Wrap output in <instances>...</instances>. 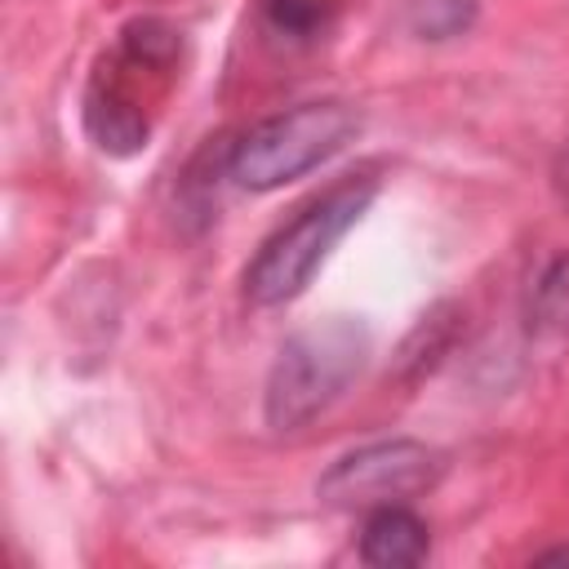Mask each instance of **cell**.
Listing matches in <instances>:
<instances>
[{
    "label": "cell",
    "mask_w": 569,
    "mask_h": 569,
    "mask_svg": "<svg viewBox=\"0 0 569 569\" xmlns=\"http://www.w3.org/2000/svg\"><path fill=\"white\" fill-rule=\"evenodd\" d=\"M360 133L356 107L338 98L298 102L244 129L227 151V178L244 191H276L316 164L333 160Z\"/></svg>",
    "instance_id": "4"
},
{
    "label": "cell",
    "mask_w": 569,
    "mask_h": 569,
    "mask_svg": "<svg viewBox=\"0 0 569 569\" xmlns=\"http://www.w3.org/2000/svg\"><path fill=\"white\" fill-rule=\"evenodd\" d=\"M440 453L422 440H373L342 453L320 480L316 498L338 511H373L391 502H409L413 493L440 480Z\"/></svg>",
    "instance_id": "5"
},
{
    "label": "cell",
    "mask_w": 569,
    "mask_h": 569,
    "mask_svg": "<svg viewBox=\"0 0 569 569\" xmlns=\"http://www.w3.org/2000/svg\"><path fill=\"white\" fill-rule=\"evenodd\" d=\"M378 196V178L373 173H351L333 187H325L320 196H311L284 227H276L262 249L253 253V262L244 267V298L258 307H280L293 302L311 276L320 271V262L329 258V249L360 222V213L373 204Z\"/></svg>",
    "instance_id": "2"
},
{
    "label": "cell",
    "mask_w": 569,
    "mask_h": 569,
    "mask_svg": "<svg viewBox=\"0 0 569 569\" xmlns=\"http://www.w3.org/2000/svg\"><path fill=\"white\" fill-rule=\"evenodd\" d=\"M551 182H556L560 200L569 204V138H565V147H560V156H556V164H551Z\"/></svg>",
    "instance_id": "10"
},
{
    "label": "cell",
    "mask_w": 569,
    "mask_h": 569,
    "mask_svg": "<svg viewBox=\"0 0 569 569\" xmlns=\"http://www.w3.org/2000/svg\"><path fill=\"white\" fill-rule=\"evenodd\" d=\"M182 36L160 18H133L93 62L84 84V133L107 156H138L151 138L160 98L178 76Z\"/></svg>",
    "instance_id": "1"
},
{
    "label": "cell",
    "mask_w": 569,
    "mask_h": 569,
    "mask_svg": "<svg viewBox=\"0 0 569 569\" xmlns=\"http://www.w3.org/2000/svg\"><path fill=\"white\" fill-rule=\"evenodd\" d=\"M431 551V529L422 516H413L405 502L373 507L360 529V560L378 569H409L422 565Z\"/></svg>",
    "instance_id": "6"
},
{
    "label": "cell",
    "mask_w": 569,
    "mask_h": 569,
    "mask_svg": "<svg viewBox=\"0 0 569 569\" xmlns=\"http://www.w3.org/2000/svg\"><path fill=\"white\" fill-rule=\"evenodd\" d=\"M525 325L533 338H547V342H565L569 338V249L556 253L533 289H529V302H525Z\"/></svg>",
    "instance_id": "7"
},
{
    "label": "cell",
    "mask_w": 569,
    "mask_h": 569,
    "mask_svg": "<svg viewBox=\"0 0 569 569\" xmlns=\"http://www.w3.org/2000/svg\"><path fill=\"white\" fill-rule=\"evenodd\" d=\"M347 4L351 0H258L267 31L280 36V40H289V44H302V40L325 36L342 18Z\"/></svg>",
    "instance_id": "8"
},
{
    "label": "cell",
    "mask_w": 569,
    "mask_h": 569,
    "mask_svg": "<svg viewBox=\"0 0 569 569\" xmlns=\"http://www.w3.org/2000/svg\"><path fill=\"white\" fill-rule=\"evenodd\" d=\"M480 18L476 0H409L405 4V27L418 40H453L467 36Z\"/></svg>",
    "instance_id": "9"
},
{
    "label": "cell",
    "mask_w": 569,
    "mask_h": 569,
    "mask_svg": "<svg viewBox=\"0 0 569 569\" xmlns=\"http://www.w3.org/2000/svg\"><path fill=\"white\" fill-rule=\"evenodd\" d=\"M365 360H369V329L356 316H329L284 338L267 373V396H262L267 427L276 431L307 427L356 382Z\"/></svg>",
    "instance_id": "3"
}]
</instances>
